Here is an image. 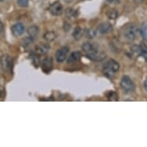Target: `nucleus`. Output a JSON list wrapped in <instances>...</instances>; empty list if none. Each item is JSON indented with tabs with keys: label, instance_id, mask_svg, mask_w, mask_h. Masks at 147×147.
<instances>
[{
	"label": "nucleus",
	"instance_id": "obj_1",
	"mask_svg": "<svg viewBox=\"0 0 147 147\" xmlns=\"http://www.w3.org/2000/svg\"><path fill=\"white\" fill-rule=\"evenodd\" d=\"M82 49L86 53L87 57L92 61H102L106 57V53L99 51L98 46L94 43L89 42H84Z\"/></svg>",
	"mask_w": 147,
	"mask_h": 147
},
{
	"label": "nucleus",
	"instance_id": "obj_2",
	"mask_svg": "<svg viewBox=\"0 0 147 147\" xmlns=\"http://www.w3.org/2000/svg\"><path fill=\"white\" fill-rule=\"evenodd\" d=\"M119 70V64L114 59H110L108 62H106L103 67L104 74L107 77L113 79L115 76L116 72Z\"/></svg>",
	"mask_w": 147,
	"mask_h": 147
},
{
	"label": "nucleus",
	"instance_id": "obj_3",
	"mask_svg": "<svg viewBox=\"0 0 147 147\" xmlns=\"http://www.w3.org/2000/svg\"><path fill=\"white\" fill-rule=\"evenodd\" d=\"M138 29L135 25L129 24L124 27L123 35L124 39L128 42H133L136 39Z\"/></svg>",
	"mask_w": 147,
	"mask_h": 147
},
{
	"label": "nucleus",
	"instance_id": "obj_4",
	"mask_svg": "<svg viewBox=\"0 0 147 147\" xmlns=\"http://www.w3.org/2000/svg\"><path fill=\"white\" fill-rule=\"evenodd\" d=\"M120 86L122 89L127 93L132 92L135 90V84L132 81L131 78L128 76H124L120 82Z\"/></svg>",
	"mask_w": 147,
	"mask_h": 147
},
{
	"label": "nucleus",
	"instance_id": "obj_5",
	"mask_svg": "<svg viewBox=\"0 0 147 147\" xmlns=\"http://www.w3.org/2000/svg\"><path fill=\"white\" fill-rule=\"evenodd\" d=\"M0 64L1 67L3 71L5 72H9L11 71L12 68V59L9 55H3L0 58Z\"/></svg>",
	"mask_w": 147,
	"mask_h": 147
},
{
	"label": "nucleus",
	"instance_id": "obj_6",
	"mask_svg": "<svg viewBox=\"0 0 147 147\" xmlns=\"http://www.w3.org/2000/svg\"><path fill=\"white\" fill-rule=\"evenodd\" d=\"M69 52V48L68 46H63L59 49L56 53V59L58 63H63L67 58L68 53Z\"/></svg>",
	"mask_w": 147,
	"mask_h": 147
},
{
	"label": "nucleus",
	"instance_id": "obj_7",
	"mask_svg": "<svg viewBox=\"0 0 147 147\" xmlns=\"http://www.w3.org/2000/svg\"><path fill=\"white\" fill-rule=\"evenodd\" d=\"M49 11L55 16H60L63 13V5L59 2H55L51 4L49 7Z\"/></svg>",
	"mask_w": 147,
	"mask_h": 147
},
{
	"label": "nucleus",
	"instance_id": "obj_8",
	"mask_svg": "<svg viewBox=\"0 0 147 147\" xmlns=\"http://www.w3.org/2000/svg\"><path fill=\"white\" fill-rule=\"evenodd\" d=\"M53 66V61L52 57H46L42 61V69L45 73H49L52 71Z\"/></svg>",
	"mask_w": 147,
	"mask_h": 147
},
{
	"label": "nucleus",
	"instance_id": "obj_9",
	"mask_svg": "<svg viewBox=\"0 0 147 147\" xmlns=\"http://www.w3.org/2000/svg\"><path fill=\"white\" fill-rule=\"evenodd\" d=\"M113 31V25L109 22H103L98 26V32L102 35H106Z\"/></svg>",
	"mask_w": 147,
	"mask_h": 147
},
{
	"label": "nucleus",
	"instance_id": "obj_10",
	"mask_svg": "<svg viewBox=\"0 0 147 147\" xmlns=\"http://www.w3.org/2000/svg\"><path fill=\"white\" fill-rule=\"evenodd\" d=\"M11 30H12V33L13 36H16V37H19L24 33L25 27L22 23L18 22V23H16L12 26Z\"/></svg>",
	"mask_w": 147,
	"mask_h": 147
},
{
	"label": "nucleus",
	"instance_id": "obj_11",
	"mask_svg": "<svg viewBox=\"0 0 147 147\" xmlns=\"http://www.w3.org/2000/svg\"><path fill=\"white\" fill-rule=\"evenodd\" d=\"M50 49V46L49 44H40L36 46V53L39 55H45L48 53Z\"/></svg>",
	"mask_w": 147,
	"mask_h": 147
},
{
	"label": "nucleus",
	"instance_id": "obj_12",
	"mask_svg": "<svg viewBox=\"0 0 147 147\" xmlns=\"http://www.w3.org/2000/svg\"><path fill=\"white\" fill-rule=\"evenodd\" d=\"M81 56H82V54L79 51L73 52V53L70 54V56L67 59V63H69V64L77 63L78 61L80 59V58H81Z\"/></svg>",
	"mask_w": 147,
	"mask_h": 147
},
{
	"label": "nucleus",
	"instance_id": "obj_13",
	"mask_svg": "<svg viewBox=\"0 0 147 147\" xmlns=\"http://www.w3.org/2000/svg\"><path fill=\"white\" fill-rule=\"evenodd\" d=\"M39 32V29L36 26H32L29 27L28 30H27V32L29 34V37H31L32 39H34L36 38V36H38Z\"/></svg>",
	"mask_w": 147,
	"mask_h": 147
},
{
	"label": "nucleus",
	"instance_id": "obj_14",
	"mask_svg": "<svg viewBox=\"0 0 147 147\" xmlns=\"http://www.w3.org/2000/svg\"><path fill=\"white\" fill-rule=\"evenodd\" d=\"M83 34H84V31H83V29L82 28H80V27L77 26L76 27V29H74V32H73V33H72V36H73V38L76 40H80V39H82V36H83Z\"/></svg>",
	"mask_w": 147,
	"mask_h": 147
},
{
	"label": "nucleus",
	"instance_id": "obj_15",
	"mask_svg": "<svg viewBox=\"0 0 147 147\" xmlns=\"http://www.w3.org/2000/svg\"><path fill=\"white\" fill-rule=\"evenodd\" d=\"M56 37H57V35L53 31L46 32L43 35V39L48 42L54 41L56 39Z\"/></svg>",
	"mask_w": 147,
	"mask_h": 147
},
{
	"label": "nucleus",
	"instance_id": "obj_16",
	"mask_svg": "<svg viewBox=\"0 0 147 147\" xmlns=\"http://www.w3.org/2000/svg\"><path fill=\"white\" fill-rule=\"evenodd\" d=\"M118 16V11L115 9H110L106 12V16L108 17V19L109 20H116Z\"/></svg>",
	"mask_w": 147,
	"mask_h": 147
},
{
	"label": "nucleus",
	"instance_id": "obj_17",
	"mask_svg": "<svg viewBox=\"0 0 147 147\" xmlns=\"http://www.w3.org/2000/svg\"><path fill=\"white\" fill-rule=\"evenodd\" d=\"M140 56L144 59L145 61H147V46L145 42H141L140 45Z\"/></svg>",
	"mask_w": 147,
	"mask_h": 147
},
{
	"label": "nucleus",
	"instance_id": "obj_18",
	"mask_svg": "<svg viewBox=\"0 0 147 147\" xmlns=\"http://www.w3.org/2000/svg\"><path fill=\"white\" fill-rule=\"evenodd\" d=\"M140 32H141L142 38L145 40H147V22H143L142 24L141 29H140Z\"/></svg>",
	"mask_w": 147,
	"mask_h": 147
},
{
	"label": "nucleus",
	"instance_id": "obj_19",
	"mask_svg": "<svg viewBox=\"0 0 147 147\" xmlns=\"http://www.w3.org/2000/svg\"><path fill=\"white\" fill-rule=\"evenodd\" d=\"M65 13L66 17L69 18V19L76 18V16H77V12H76V11L74 9H67L65 10Z\"/></svg>",
	"mask_w": 147,
	"mask_h": 147
},
{
	"label": "nucleus",
	"instance_id": "obj_20",
	"mask_svg": "<svg viewBox=\"0 0 147 147\" xmlns=\"http://www.w3.org/2000/svg\"><path fill=\"white\" fill-rule=\"evenodd\" d=\"M131 53L133 54V56H140V46H136L134 45L132 46L131 48Z\"/></svg>",
	"mask_w": 147,
	"mask_h": 147
},
{
	"label": "nucleus",
	"instance_id": "obj_21",
	"mask_svg": "<svg viewBox=\"0 0 147 147\" xmlns=\"http://www.w3.org/2000/svg\"><path fill=\"white\" fill-rule=\"evenodd\" d=\"M107 98L110 101H116V100H118V96H117V95H116L115 92H109L107 94Z\"/></svg>",
	"mask_w": 147,
	"mask_h": 147
},
{
	"label": "nucleus",
	"instance_id": "obj_22",
	"mask_svg": "<svg viewBox=\"0 0 147 147\" xmlns=\"http://www.w3.org/2000/svg\"><path fill=\"white\" fill-rule=\"evenodd\" d=\"M32 63H33V65L36 67H38L39 64H40V59H39V56H37V55H32Z\"/></svg>",
	"mask_w": 147,
	"mask_h": 147
},
{
	"label": "nucleus",
	"instance_id": "obj_23",
	"mask_svg": "<svg viewBox=\"0 0 147 147\" xmlns=\"http://www.w3.org/2000/svg\"><path fill=\"white\" fill-rule=\"evenodd\" d=\"M33 41V39H32L31 37H27L25 39H23V42H22V45L24 46V47H27V46H29L30 44H31L32 42Z\"/></svg>",
	"mask_w": 147,
	"mask_h": 147
},
{
	"label": "nucleus",
	"instance_id": "obj_24",
	"mask_svg": "<svg viewBox=\"0 0 147 147\" xmlns=\"http://www.w3.org/2000/svg\"><path fill=\"white\" fill-rule=\"evenodd\" d=\"M18 4L21 7H27L29 5V0H17Z\"/></svg>",
	"mask_w": 147,
	"mask_h": 147
},
{
	"label": "nucleus",
	"instance_id": "obj_25",
	"mask_svg": "<svg viewBox=\"0 0 147 147\" xmlns=\"http://www.w3.org/2000/svg\"><path fill=\"white\" fill-rule=\"evenodd\" d=\"M86 33L87 37H88L89 39H92L95 36V35H96V32H95L93 30H92V29H86Z\"/></svg>",
	"mask_w": 147,
	"mask_h": 147
},
{
	"label": "nucleus",
	"instance_id": "obj_26",
	"mask_svg": "<svg viewBox=\"0 0 147 147\" xmlns=\"http://www.w3.org/2000/svg\"><path fill=\"white\" fill-rule=\"evenodd\" d=\"M3 22H2V21L0 20V35H1V33L3 32Z\"/></svg>",
	"mask_w": 147,
	"mask_h": 147
},
{
	"label": "nucleus",
	"instance_id": "obj_27",
	"mask_svg": "<svg viewBox=\"0 0 147 147\" xmlns=\"http://www.w3.org/2000/svg\"><path fill=\"white\" fill-rule=\"evenodd\" d=\"M144 88L147 91V78L146 79V80H145V82H144Z\"/></svg>",
	"mask_w": 147,
	"mask_h": 147
},
{
	"label": "nucleus",
	"instance_id": "obj_28",
	"mask_svg": "<svg viewBox=\"0 0 147 147\" xmlns=\"http://www.w3.org/2000/svg\"><path fill=\"white\" fill-rule=\"evenodd\" d=\"M108 3H116V0H106Z\"/></svg>",
	"mask_w": 147,
	"mask_h": 147
},
{
	"label": "nucleus",
	"instance_id": "obj_29",
	"mask_svg": "<svg viewBox=\"0 0 147 147\" xmlns=\"http://www.w3.org/2000/svg\"><path fill=\"white\" fill-rule=\"evenodd\" d=\"M3 92L2 89H0V98L1 97H3Z\"/></svg>",
	"mask_w": 147,
	"mask_h": 147
},
{
	"label": "nucleus",
	"instance_id": "obj_30",
	"mask_svg": "<svg viewBox=\"0 0 147 147\" xmlns=\"http://www.w3.org/2000/svg\"><path fill=\"white\" fill-rule=\"evenodd\" d=\"M134 1H135V2H136V3H142L143 0H134Z\"/></svg>",
	"mask_w": 147,
	"mask_h": 147
},
{
	"label": "nucleus",
	"instance_id": "obj_31",
	"mask_svg": "<svg viewBox=\"0 0 147 147\" xmlns=\"http://www.w3.org/2000/svg\"><path fill=\"white\" fill-rule=\"evenodd\" d=\"M4 1H5V0H0V2H4Z\"/></svg>",
	"mask_w": 147,
	"mask_h": 147
}]
</instances>
